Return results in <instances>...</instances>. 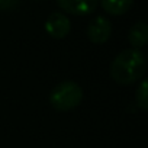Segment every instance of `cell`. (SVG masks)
<instances>
[{
  "mask_svg": "<svg viewBox=\"0 0 148 148\" xmlns=\"http://www.w3.org/2000/svg\"><path fill=\"white\" fill-rule=\"evenodd\" d=\"M147 58L141 49L128 48L121 51L110 64V77L118 84H132L144 77Z\"/></svg>",
  "mask_w": 148,
  "mask_h": 148,
  "instance_id": "cell-1",
  "label": "cell"
},
{
  "mask_svg": "<svg viewBox=\"0 0 148 148\" xmlns=\"http://www.w3.org/2000/svg\"><path fill=\"white\" fill-rule=\"evenodd\" d=\"M83 100V89L71 80L61 82L57 84L49 95V103L55 110L67 112L77 108Z\"/></svg>",
  "mask_w": 148,
  "mask_h": 148,
  "instance_id": "cell-2",
  "label": "cell"
},
{
  "mask_svg": "<svg viewBox=\"0 0 148 148\" xmlns=\"http://www.w3.org/2000/svg\"><path fill=\"white\" fill-rule=\"evenodd\" d=\"M70 29H71V22L61 12H52L48 16L47 22H45V31H47V34L51 38H55V39L65 38L70 34Z\"/></svg>",
  "mask_w": 148,
  "mask_h": 148,
  "instance_id": "cell-3",
  "label": "cell"
},
{
  "mask_svg": "<svg viewBox=\"0 0 148 148\" xmlns=\"http://www.w3.org/2000/svg\"><path fill=\"white\" fill-rule=\"evenodd\" d=\"M112 35V23L108 18L105 16H97L95 18L87 28V36L93 44H105L109 41Z\"/></svg>",
  "mask_w": 148,
  "mask_h": 148,
  "instance_id": "cell-4",
  "label": "cell"
},
{
  "mask_svg": "<svg viewBox=\"0 0 148 148\" xmlns=\"http://www.w3.org/2000/svg\"><path fill=\"white\" fill-rule=\"evenodd\" d=\"M57 5L70 15L87 16L97 9L99 0H57Z\"/></svg>",
  "mask_w": 148,
  "mask_h": 148,
  "instance_id": "cell-5",
  "label": "cell"
},
{
  "mask_svg": "<svg viewBox=\"0 0 148 148\" xmlns=\"http://www.w3.org/2000/svg\"><path fill=\"white\" fill-rule=\"evenodd\" d=\"M128 41L135 49H141L148 42V26L145 22H136L128 32Z\"/></svg>",
  "mask_w": 148,
  "mask_h": 148,
  "instance_id": "cell-6",
  "label": "cell"
},
{
  "mask_svg": "<svg viewBox=\"0 0 148 148\" xmlns=\"http://www.w3.org/2000/svg\"><path fill=\"white\" fill-rule=\"evenodd\" d=\"M102 9L113 16L125 15L134 5V0H99Z\"/></svg>",
  "mask_w": 148,
  "mask_h": 148,
  "instance_id": "cell-7",
  "label": "cell"
},
{
  "mask_svg": "<svg viewBox=\"0 0 148 148\" xmlns=\"http://www.w3.org/2000/svg\"><path fill=\"white\" fill-rule=\"evenodd\" d=\"M135 100H136V106L142 110H148V84L147 80H141L136 93H135Z\"/></svg>",
  "mask_w": 148,
  "mask_h": 148,
  "instance_id": "cell-8",
  "label": "cell"
},
{
  "mask_svg": "<svg viewBox=\"0 0 148 148\" xmlns=\"http://www.w3.org/2000/svg\"><path fill=\"white\" fill-rule=\"evenodd\" d=\"M19 5V0H0V10H12Z\"/></svg>",
  "mask_w": 148,
  "mask_h": 148,
  "instance_id": "cell-9",
  "label": "cell"
}]
</instances>
